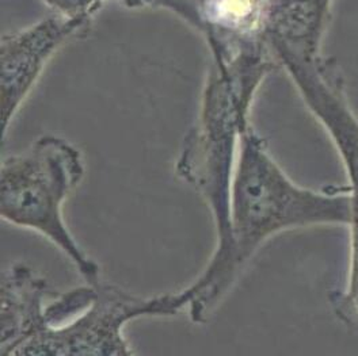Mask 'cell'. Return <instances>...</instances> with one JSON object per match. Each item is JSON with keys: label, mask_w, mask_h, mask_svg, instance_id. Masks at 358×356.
<instances>
[{"label": "cell", "mask_w": 358, "mask_h": 356, "mask_svg": "<svg viewBox=\"0 0 358 356\" xmlns=\"http://www.w3.org/2000/svg\"><path fill=\"white\" fill-rule=\"evenodd\" d=\"M334 0H277L275 45L320 52Z\"/></svg>", "instance_id": "cell-6"}, {"label": "cell", "mask_w": 358, "mask_h": 356, "mask_svg": "<svg viewBox=\"0 0 358 356\" xmlns=\"http://www.w3.org/2000/svg\"><path fill=\"white\" fill-rule=\"evenodd\" d=\"M262 10V0H223L220 11L224 20L236 26L254 27Z\"/></svg>", "instance_id": "cell-8"}, {"label": "cell", "mask_w": 358, "mask_h": 356, "mask_svg": "<svg viewBox=\"0 0 358 356\" xmlns=\"http://www.w3.org/2000/svg\"><path fill=\"white\" fill-rule=\"evenodd\" d=\"M352 194V193H350ZM350 229V256L346 288L339 295V306L358 318V197L352 195Z\"/></svg>", "instance_id": "cell-7"}, {"label": "cell", "mask_w": 358, "mask_h": 356, "mask_svg": "<svg viewBox=\"0 0 358 356\" xmlns=\"http://www.w3.org/2000/svg\"><path fill=\"white\" fill-rule=\"evenodd\" d=\"M57 291L31 268L14 265L1 281V356L17 348L45 328L44 308Z\"/></svg>", "instance_id": "cell-5"}, {"label": "cell", "mask_w": 358, "mask_h": 356, "mask_svg": "<svg viewBox=\"0 0 358 356\" xmlns=\"http://www.w3.org/2000/svg\"><path fill=\"white\" fill-rule=\"evenodd\" d=\"M83 177L85 165L76 149L60 140H41L29 154L3 160L0 216L43 235L92 285L101 279L99 267L76 244L63 218V205Z\"/></svg>", "instance_id": "cell-2"}, {"label": "cell", "mask_w": 358, "mask_h": 356, "mask_svg": "<svg viewBox=\"0 0 358 356\" xmlns=\"http://www.w3.org/2000/svg\"><path fill=\"white\" fill-rule=\"evenodd\" d=\"M350 220L349 186L326 191L301 187L280 168L257 137H247L232 181L229 245L223 258L210 260L187 288L192 320L197 324L208 321L268 239L300 228L349 226Z\"/></svg>", "instance_id": "cell-1"}, {"label": "cell", "mask_w": 358, "mask_h": 356, "mask_svg": "<svg viewBox=\"0 0 358 356\" xmlns=\"http://www.w3.org/2000/svg\"><path fill=\"white\" fill-rule=\"evenodd\" d=\"M277 50L308 109L333 141L352 195H358V118L348 101L345 79L336 61L322 56V52Z\"/></svg>", "instance_id": "cell-4"}, {"label": "cell", "mask_w": 358, "mask_h": 356, "mask_svg": "<svg viewBox=\"0 0 358 356\" xmlns=\"http://www.w3.org/2000/svg\"><path fill=\"white\" fill-rule=\"evenodd\" d=\"M92 285L96 297L90 308L62 327L45 328L13 356L134 355L122 334L127 322L145 316H176L190 304L186 289L143 298L101 279Z\"/></svg>", "instance_id": "cell-3"}]
</instances>
